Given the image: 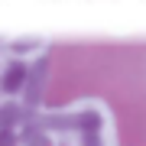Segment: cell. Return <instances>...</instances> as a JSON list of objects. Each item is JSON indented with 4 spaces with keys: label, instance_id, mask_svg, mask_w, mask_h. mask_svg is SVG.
Returning a JSON list of instances; mask_svg holds the SVG:
<instances>
[{
    "label": "cell",
    "instance_id": "1",
    "mask_svg": "<svg viewBox=\"0 0 146 146\" xmlns=\"http://www.w3.org/2000/svg\"><path fill=\"white\" fill-rule=\"evenodd\" d=\"M36 117L49 133H55L58 143L65 140L68 146H117L114 117L104 101H78L55 110L42 107L36 110Z\"/></svg>",
    "mask_w": 146,
    "mask_h": 146
},
{
    "label": "cell",
    "instance_id": "2",
    "mask_svg": "<svg viewBox=\"0 0 146 146\" xmlns=\"http://www.w3.org/2000/svg\"><path fill=\"white\" fill-rule=\"evenodd\" d=\"M29 114L23 110L20 101L0 98V146H16V130Z\"/></svg>",
    "mask_w": 146,
    "mask_h": 146
},
{
    "label": "cell",
    "instance_id": "3",
    "mask_svg": "<svg viewBox=\"0 0 146 146\" xmlns=\"http://www.w3.org/2000/svg\"><path fill=\"white\" fill-rule=\"evenodd\" d=\"M16 146H58V140H55V133H49L42 127V120L36 114H29L16 130Z\"/></svg>",
    "mask_w": 146,
    "mask_h": 146
},
{
    "label": "cell",
    "instance_id": "4",
    "mask_svg": "<svg viewBox=\"0 0 146 146\" xmlns=\"http://www.w3.org/2000/svg\"><path fill=\"white\" fill-rule=\"evenodd\" d=\"M3 62H7V55H3V52H0V68H3Z\"/></svg>",
    "mask_w": 146,
    "mask_h": 146
}]
</instances>
